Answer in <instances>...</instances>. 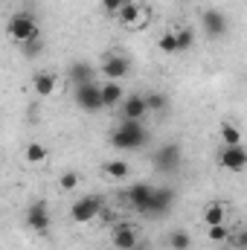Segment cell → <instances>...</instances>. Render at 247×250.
<instances>
[{"mask_svg":"<svg viewBox=\"0 0 247 250\" xmlns=\"http://www.w3.org/2000/svg\"><path fill=\"white\" fill-rule=\"evenodd\" d=\"M6 32H9V38H12L18 47L26 44V41H32V38H41L38 21H35L29 12H18V15H12L9 23H6Z\"/></svg>","mask_w":247,"mask_h":250,"instance_id":"2","label":"cell"},{"mask_svg":"<svg viewBox=\"0 0 247 250\" xmlns=\"http://www.w3.org/2000/svg\"><path fill=\"white\" fill-rule=\"evenodd\" d=\"M111 242H114V248L117 250H131V248H140V233H137V227L134 224H117L114 227V233H111Z\"/></svg>","mask_w":247,"mask_h":250,"instance_id":"11","label":"cell"},{"mask_svg":"<svg viewBox=\"0 0 247 250\" xmlns=\"http://www.w3.org/2000/svg\"><path fill=\"white\" fill-rule=\"evenodd\" d=\"M206 233H209V242H230V230L224 227V224H215V227H206Z\"/></svg>","mask_w":247,"mask_h":250,"instance_id":"26","label":"cell"},{"mask_svg":"<svg viewBox=\"0 0 247 250\" xmlns=\"http://www.w3.org/2000/svg\"><path fill=\"white\" fill-rule=\"evenodd\" d=\"M26 227L35 230V233H47L50 230V204L47 201H32L26 207V215H23Z\"/></svg>","mask_w":247,"mask_h":250,"instance_id":"6","label":"cell"},{"mask_svg":"<svg viewBox=\"0 0 247 250\" xmlns=\"http://www.w3.org/2000/svg\"><path fill=\"white\" fill-rule=\"evenodd\" d=\"M151 163H154L157 172H175V169L181 166V146H178V143H166V146H160V148L154 151Z\"/></svg>","mask_w":247,"mask_h":250,"instance_id":"7","label":"cell"},{"mask_svg":"<svg viewBox=\"0 0 247 250\" xmlns=\"http://www.w3.org/2000/svg\"><path fill=\"white\" fill-rule=\"evenodd\" d=\"M128 70H131V62L120 56V53H108L105 56V62H102V76L108 79V82H120L128 76Z\"/></svg>","mask_w":247,"mask_h":250,"instance_id":"10","label":"cell"},{"mask_svg":"<svg viewBox=\"0 0 247 250\" xmlns=\"http://www.w3.org/2000/svg\"><path fill=\"white\" fill-rule=\"evenodd\" d=\"M56 76L53 73H47V70H41V73H35V79H32V87H35V93L41 96V99H47V96H53L56 93Z\"/></svg>","mask_w":247,"mask_h":250,"instance_id":"16","label":"cell"},{"mask_svg":"<svg viewBox=\"0 0 247 250\" xmlns=\"http://www.w3.org/2000/svg\"><path fill=\"white\" fill-rule=\"evenodd\" d=\"M117 18H120V23L128 26V29H143V26H148L151 12H148L145 6H140V3H131V6H125Z\"/></svg>","mask_w":247,"mask_h":250,"instance_id":"9","label":"cell"},{"mask_svg":"<svg viewBox=\"0 0 247 250\" xmlns=\"http://www.w3.org/2000/svg\"><path fill=\"white\" fill-rule=\"evenodd\" d=\"M218 166L227 169V172H242V169H247V148L245 146H221Z\"/></svg>","mask_w":247,"mask_h":250,"instance_id":"8","label":"cell"},{"mask_svg":"<svg viewBox=\"0 0 247 250\" xmlns=\"http://www.w3.org/2000/svg\"><path fill=\"white\" fill-rule=\"evenodd\" d=\"M131 250H143V248H131Z\"/></svg>","mask_w":247,"mask_h":250,"instance_id":"32","label":"cell"},{"mask_svg":"<svg viewBox=\"0 0 247 250\" xmlns=\"http://www.w3.org/2000/svg\"><path fill=\"white\" fill-rule=\"evenodd\" d=\"M227 245H233L236 250H247V230H239V233H233Z\"/></svg>","mask_w":247,"mask_h":250,"instance_id":"30","label":"cell"},{"mask_svg":"<svg viewBox=\"0 0 247 250\" xmlns=\"http://www.w3.org/2000/svg\"><path fill=\"white\" fill-rule=\"evenodd\" d=\"M148 143V131L143 128V123H134V120H123L111 131V146L114 148H123V151H137Z\"/></svg>","mask_w":247,"mask_h":250,"instance_id":"1","label":"cell"},{"mask_svg":"<svg viewBox=\"0 0 247 250\" xmlns=\"http://www.w3.org/2000/svg\"><path fill=\"white\" fill-rule=\"evenodd\" d=\"M175 32H178V47H181V53L192 50V44H195V32H192L189 26H178Z\"/></svg>","mask_w":247,"mask_h":250,"instance_id":"24","label":"cell"},{"mask_svg":"<svg viewBox=\"0 0 247 250\" xmlns=\"http://www.w3.org/2000/svg\"><path fill=\"white\" fill-rule=\"evenodd\" d=\"M166 242H169V248L172 250H189L192 248V236H189L186 230H172Z\"/></svg>","mask_w":247,"mask_h":250,"instance_id":"21","label":"cell"},{"mask_svg":"<svg viewBox=\"0 0 247 250\" xmlns=\"http://www.w3.org/2000/svg\"><path fill=\"white\" fill-rule=\"evenodd\" d=\"M221 250H236V248H233V245H227V248H221Z\"/></svg>","mask_w":247,"mask_h":250,"instance_id":"31","label":"cell"},{"mask_svg":"<svg viewBox=\"0 0 247 250\" xmlns=\"http://www.w3.org/2000/svg\"><path fill=\"white\" fill-rule=\"evenodd\" d=\"M157 47H160L166 56L181 53V47H178V32H175V29H172V32H163V35H160V41H157Z\"/></svg>","mask_w":247,"mask_h":250,"instance_id":"23","label":"cell"},{"mask_svg":"<svg viewBox=\"0 0 247 250\" xmlns=\"http://www.w3.org/2000/svg\"><path fill=\"white\" fill-rule=\"evenodd\" d=\"M145 114H148V102H145V96L131 93V96H125V99H123V117H125V120L143 123V120H145Z\"/></svg>","mask_w":247,"mask_h":250,"instance_id":"13","label":"cell"},{"mask_svg":"<svg viewBox=\"0 0 247 250\" xmlns=\"http://www.w3.org/2000/svg\"><path fill=\"white\" fill-rule=\"evenodd\" d=\"M134 0H102V9L108 12V15H120L125 6H131Z\"/></svg>","mask_w":247,"mask_h":250,"instance_id":"28","label":"cell"},{"mask_svg":"<svg viewBox=\"0 0 247 250\" xmlns=\"http://www.w3.org/2000/svg\"><path fill=\"white\" fill-rule=\"evenodd\" d=\"M102 99H105V108L123 105L125 93H123V87H120V82H105V84H102Z\"/></svg>","mask_w":247,"mask_h":250,"instance_id":"18","label":"cell"},{"mask_svg":"<svg viewBox=\"0 0 247 250\" xmlns=\"http://www.w3.org/2000/svg\"><path fill=\"white\" fill-rule=\"evenodd\" d=\"M221 143L224 146H242V131L233 123H221Z\"/></svg>","mask_w":247,"mask_h":250,"instance_id":"22","label":"cell"},{"mask_svg":"<svg viewBox=\"0 0 247 250\" xmlns=\"http://www.w3.org/2000/svg\"><path fill=\"white\" fill-rule=\"evenodd\" d=\"M99 212H102V198L99 195H84L70 207V218L76 224H90Z\"/></svg>","mask_w":247,"mask_h":250,"instance_id":"4","label":"cell"},{"mask_svg":"<svg viewBox=\"0 0 247 250\" xmlns=\"http://www.w3.org/2000/svg\"><path fill=\"white\" fill-rule=\"evenodd\" d=\"M59 187H62V192H73L79 187V172H64L59 178Z\"/></svg>","mask_w":247,"mask_h":250,"instance_id":"27","label":"cell"},{"mask_svg":"<svg viewBox=\"0 0 247 250\" xmlns=\"http://www.w3.org/2000/svg\"><path fill=\"white\" fill-rule=\"evenodd\" d=\"M23 157H26V163L38 166V163H44V160H47V146H41V143H29V146H26V151H23Z\"/></svg>","mask_w":247,"mask_h":250,"instance_id":"20","label":"cell"},{"mask_svg":"<svg viewBox=\"0 0 247 250\" xmlns=\"http://www.w3.org/2000/svg\"><path fill=\"white\" fill-rule=\"evenodd\" d=\"M76 105L87 114H96L105 108V99H102V84L96 82H87V84H79L76 87Z\"/></svg>","mask_w":247,"mask_h":250,"instance_id":"3","label":"cell"},{"mask_svg":"<svg viewBox=\"0 0 247 250\" xmlns=\"http://www.w3.org/2000/svg\"><path fill=\"white\" fill-rule=\"evenodd\" d=\"M204 221H206V227L224 224V221H227V207H224V204H218V201L206 204V207H204Z\"/></svg>","mask_w":247,"mask_h":250,"instance_id":"17","label":"cell"},{"mask_svg":"<svg viewBox=\"0 0 247 250\" xmlns=\"http://www.w3.org/2000/svg\"><path fill=\"white\" fill-rule=\"evenodd\" d=\"M21 53H23L26 59H38V53H44V41H41V38H32V41L21 44Z\"/></svg>","mask_w":247,"mask_h":250,"instance_id":"25","label":"cell"},{"mask_svg":"<svg viewBox=\"0 0 247 250\" xmlns=\"http://www.w3.org/2000/svg\"><path fill=\"white\" fill-rule=\"evenodd\" d=\"M128 172H131V166L125 160H108L105 163V175L111 181H123V178H128Z\"/></svg>","mask_w":247,"mask_h":250,"instance_id":"19","label":"cell"},{"mask_svg":"<svg viewBox=\"0 0 247 250\" xmlns=\"http://www.w3.org/2000/svg\"><path fill=\"white\" fill-rule=\"evenodd\" d=\"M145 102H148V111H163L166 108V96H160V93H148Z\"/></svg>","mask_w":247,"mask_h":250,"instance_id":"29","label":"cell"},{"mask_svg":"<svg viewBox=\"0 0 247 250\" xmlns=\"http://www.w3.org/2000/svg\"><path fill=\"white\" fill-rule=\"evenodd\" d=\"M125 198H128L131 209H137L140 215H151V201H154V187L151 184H134V187H128Z\"/></svg>","mask_w":247,"mask_h":250,"instance_id":"5","label":"cell"},{"mask_svg":"<svg viewBox=\"0 0 247 250\" xmlns=\"http://www.w3.org/2000/svg\"><path fill=\"white\" fill-rule=\"evenodd\" d=\"M201 23H204V32L209 35V38H224L227 35V18L218 12V9H206L204 15H201Z\"/></svg>","mask_w":247,"mask_h":250,"instance_id":"12","label":"cell"},{"mask_svg":"<svg viewBox=\"0 0 247 250\" xmlns=\"http://www.w3.org/2000/svg\"><path fill=\"white\" fill-rule=\"evenodd\" d=\"M67 82L70 84H87V82H96V70H93V64L87 62H73L67 67Z\"/></svg>","mask_w":247,"mask_h":250,"instance_id":"14","label":"cell"},{"mask_svg":"<svg viewBox=\"0 0 247 250\" xmlns=\"http://www.w3.org/2000/svg\"><path fill=\"white\" fill-rule=\"evenodd\" d=\"M175 204V189L172 187H154V201H151V215H166Z\"/></svg>","mask_w":247,"mask_h":250,"instance_id":"15","label":"cell"}]
</instances>
